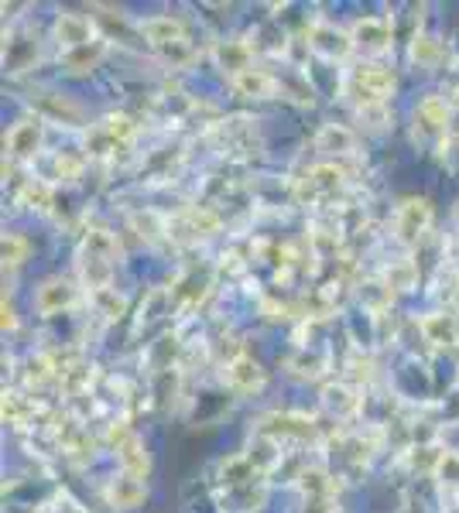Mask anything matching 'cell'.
I'll use <instances>...</instances> for the list:
<instances>
[{
	"mask_svg": "<svg viewBox=\"0 0 459 513\" xmlns=\"http://www.w3.org/2000/svg\"><path fill=\"white\" fill-rule=\"evenodd\" d=\"M233 89L240 96H247V99H268V96H274L282 86H278V76H271L268 68H257L251 66L247 72H240V76H233Z\"/></svg>",
	"mask_w": 459,
	"mask_h": 513,
	"instance_id": "15",
	"label": "cell"
},
{
	"mask_svg": "<svg viewBox=\"0 0 459 513\" xmlns=\"http://www.w3.org/2000/svg\"><path fill=\"white\" fill-rule=\"evenodd\" d=\"M257 434L274 438V442H282V438H302L305 442V438H315V424L305 414H268L261 421Z\"/></svg>",
	"mask_w": 459,
	"mask_h": 513,
	"instance_id": "12",
	"label": "cell"
},
{
	"mask_svg": "<svg viewBox=\"0 0 459 513\" xmlns=\"http://www.w3.org/2000/svg\"><path fill=\"white\" fill-rule=\"evenodd\" d=\"M134 230L141 233V240L155 244L162 233H168V226H165V223L155 216V213H137V216H134Z\"/></svg>",
	"mask_w": 459,
	"mask_h": 513,
	"instance_id": "32",
	"label": "cell"
},
{
	"mask_svg": "<svg viewBox=\"0 0 459 513\" xmlns=\"http://www.w3.org/2000/svg\"><path fill=\"white\" fill-rule=\"evenodd\" d=\"M217 62L219 68H227L230 79L233 76H240V72H247L251 68V58H254V45H247V41L240 38H230V41H219L217 45Z\"/></svg>",
	"mask_w": 459,
	"mask_h": 513,
	"instance_id": "17",
	"label": "cell"
},
{
	"mask_svg": "<svg viewBox=\"0 0 459 513\" xmlns=\"http://www.w3.org/2000/svg\"><path fill=\"white\" fill-rule=\"evenodd\" d=\"M141 35L155 45V48H168V45H178L186 41V25L172 17V14H155V17H144L141 21Z\"/></svg>",
	"mask_w": 459,
	"mask_h": 513,
	"instance_id": "14",
	"label": "cell"
},
{
	"mask_svg": "<svg viewBox=\"0 0 459 513\" xmlns=\"http://www.w3.org/2000/svg\"><path fill=\"white\" fill-rule=\"evenodd\" d=\"M323 404L329 414L350 418V414H357V407H360V397H357L347 383H333V387H326L323 391Z\"/></svg>",
	"mask_w": 459,
	"mask_h": 513,
	"instance_id": "24",
	"label": "cell"
},
{
	"mask_svg": "<svg viewBox=\"0 0 459 513\" xmlns=\"http://www.w3.org/2000/svg\"><path fill=\"white\" fill-rule=\"evenodd\" d=\"M449 99L446 96H425L415 107V134L422 141H446L449 134Z\"/></svg>",
	"mask_w": 459,
	"mask_h": 513,
	"instance_id": "5",
	"label": "cell"
},
{
	"mask_svg": "<svg viewBox=\"0 0 459 513\" xmlns=\"http://www.w3.org/2000/svg\"><path fill=\"white\" fill-rule=\"evenodd\" d=\"M343 185H347V178H343V172H339L336 164H319V168H312L309 175L302 178L298 199H302V203H315V199H323V195H336Z\"/></svg>",
	"mask_w": 459,
	"mask_h": 513,
	"instance_id": "11",
	"label": "cell"
},
{
	"mask_svg": "<svg viewBox=\"0 0 459 513\" xmlns=\"http://www.w3.org/2000/svg\"><path fill=\"white\" fill-rule=\"evenodd\" d=\"M315 148L323 151V154H353L357 148V141L347 127H339V123H326L323 131L315 134Z\"/></svg>",
	"mask_w": 459,
	"mask_h": 513,
	"instance_id": "22",
	"label": "cell"
},
{
	"mask_svg": "<svg viewBox=\"0 0 459 513\" xmlns=\"http://www.w3.org/2000/svg\"><path fill=\"white\" fill-rule=\"evenodd\" d=\"M353 48H360L364 55H384L391 48V25L384 17H360L350 31Z\"/></svg>",
	"mask_w": 459,
	"mask_h": 513,
	"instance_id": "10",
	"label": "cell"
},
{
	"mask_svg": "<svg viewBox=\"0 0 459 513\" xmlns=\"http://www.w3.org/2000/svg\"><path fill=\"white\" fill-rule=\"evenodd\" d=\"M302 489L309 500H326V493L333 489V479L323 473V469H305L302 473Z\"/></svg>",
	"mask_w": 459,
	"mask_h": 513,
	"instance_id": "30",
	"label": "cell"
},
{
	"mask_svg": "<svg viewBox=\"0 0 459 513\" xmlns=\"http://www.w3.org/2000/svg\"><path fill=\"white\" fill-rule=\"evenodd\" d=\"M176 226H182V230L189 233V240H203V236H213L219 230V216L213 209H206V205H192V209L182 213V219H178Z\"/></svg>",
	"mask_w": 459,
	"mask_h": 513,
	"instance_id": "20",
	"label": "cell"
},
{
	"mask_svg": "<svg viewBox=\"0 0 459 513\" xmlns=\"http://www.w3.org/2000/svg\"><path fill=\"white\" fill-rule=\"evenodd\" d=\"M435 476H439L449 489H459V455L456 452H443V462H439Z\"/></svg>",
	"mask_w": 459,
	"mask_h": 513,
	"instance_id": "34",
	"label": "cell"
},
{
	"mask_svg": "<svg viewBox=\"0 0 459 513\" xmlns=\"http://www.w3.org/2000/svg\"><path fill=\"white\" fill-rule=\"evenodd\" d=\"M422 336L429 339L432 346H453V342H459V322L446 311L429 315V319H422Z\"/></svg>",
	"mask_w": 459,
	"mask_h": 513,
	"instance_id": "21",
	"label": "cell"
},
{
	"mask_svg": "<svg viewBox=\"0 0 459 513\" xmlns=\"http://www.w3.org/2000/svg\"><path fill=\"white\" fill-rule=\"evenodd\" d=\"M21 203L38 209V213H48L52 209V185L45 178H27L25 189H21Z\"/></svg>",
	"mask_w": 459,
	"mask_h": 513,
	"instance_id": "27",
	"label": "cell"
},
{
	"mask_svg": "<svg viewBox=\"0 0 459 513\" xmlns=\"http://www.w3.org/2000/svg\"><path fill=\"white\" fill-rule=\"evenodd\" d=\"M117 459H121L123 473L137 476V479H144V476L151 473V455H148V448H144V442H141L137 434H131L127 442L117 445Z\"/></svg>",
	"mask_w": 459,
	"mask_h": 513,
	"instance_id": "19",
	"label": "cell"
},
{
	"mask_svg": "<svg viewBox=\"0 0 459 513\" xmlns=\"http://www.w3.org/2000/svg\"><path fill=\"white\" fill-rule=\"evenodd\" d=\"M408 55H411V62H415L419 68H435L443 58H446V48H443V41L432 38V35H415Z\"/></svg>",
	"mask_w": 459,
	"mask_h": 513,
	"instance_id": "23",
	"label": "cell"
},
{
	"mask_svg": "<svg viewBox=\"0 0 459 513\" xmlns=\"http://www.w3.org/2000/svg\"><path fill=\"white\" fill-rule=\"evenodd\" d=\"M41 134H45V123L41 117H27V120L14 123L11 134L4 137V148L11 154L14 162H27V158H35L41 148Z\"/></svg>",
	"mask_w": 459,
	"mask_h": 513,
	"instance_id": "8",
	"label": "cell"
},
{
	"mask_svg": "<svg viewBox=\"0 0 459 513\" xmlns=\"http://www.w3.org/2000/svg\"><path fill=\"white\" fill-rule=\"evenodd\" d=\"M432 226V203L429 199H405L394 213V236L398 244L419 246L422 236Z\"/></svg>",
	"mask_w": 459,
	"mask_h": 513,
	"instance_id": "4",
	"label": "cell"
},
{
	"mask_svg": "<svg viewBox=\"0 0 459 513\" xmlns=\"http://www.w3.org/2000/svg\"><path fill=\"white\" fill-rule=\"evenodd\" d=\"M415 281H419V267H415L411 260L391 264V267L384 270V284H388V291H411Z\"/></svg>",
	"mask_w": 459,
	"mask_h": 513,
	"instance_id": "28",
	"label": "cell"
},
{
	"mask_svg": "<svg viewBox=\"0 0 459 513\" xmlns=\"http://www.w3.org/2000/svg\"><path fill=\"white\" fill-rule=\"evenodd\" d=\"M25 256H27V240L17 236V233H7V236H4V267L17 270L25 264Z\"/></svg>",
	"mask_w": 459,
	"mask_h": 513,
	"instance_id": "31",
	"label": "cell"
},
{
	"mask_svg": "<svg viewBox=\"0 0 459 513\" xmlns=\"http://www.w3.org/2000/svg\"><path fill=\"white\" fill-rule=\"evenodd\" d=\"M35 58H38V41L31 35H11L7 38V45H4V66H7V72H25Z\"/></svg>",
	"mask_w": 459,
	"mask_h": 513,
	"instance_id": "18",
	"label": "cell"
},
{
	"mask_svg": "<svg viewBox=\"0 0 459 513\" xmlns=\"http://www.w3.org/2000/svg\"><path fill=\"white\" fill-rule=\"evenodd\" d=\"M82 168H86V158H82V154H55V178L72 182V178L82 175Z\"/></svg>",
	"mask_w": 459,
	"mask_h": 513,
	"instance_id": "33",
	"label": "cell"
},
{
	"mask_svg": "<svg viewBox=\"0 0 459 513\" xmlns=\"http://www.w3.org/2000/svg\"><path fill=\"white\" fill-rule=\"evenodd\" d=\"M76 301H80V291H76L72 281H66V277H48V281L35 291V311L45 315V319H52L59 311L72 309Z\"/></svg>",
	"mask_w": 459,
	"mask_h": 513,
	"instance_id": "7",
	"label": "cell"
},
{
	"mask_svg": "<svg viewBox=\"0 0 459 513\" xmlns=\"http://www.w3.org/2000/svg\"><path fill=\"white\" fill-rule=\"evenodd\" d=\"M223 377H227V387L233 393H257L264 387V370H261L251 356H243V352L230 360Z\"/></svg>",
	"mask_w": 459,
	"mask_h": 513,
	"instance_id": "13",
	"label": "cell"
},
{
	"mask_svg": "<svg viewBox=\"0 0 459 513\" xmlns=\"http://www.w3.org/2000/svg\"><path fill=\"white\" fill-rule=\"evenodd\" d=\"M17 325V319H14V309L11 301H7V295H4V329H14Z\"/></svg>",
	"mask_w": 459,
	"mask_h": 513,
	"instance_id": "36",
	"label": "cell"
},
{
	"mask_svg": "<svg viewBox=\"0 0 459 513\" xmlns=\"http://www.w3.org/2000/svg\"><path fill=\"white\" fill-rule=\"evenodd\" d=\"M93 301H96V309H100V315H103V319H121L123 309H127L123 295H117V288H103V291H93Z\"/></svg>",
	"mask_w": 459,
	"mask_h": 513,
	"instance_id": "29",
	"label": "cell"
},
{
	"mask_svg": "<svg viewBox=\"0 0 459 513\" xmlns=\"http://www.w3.org/2000/svg\"><path fill=\"white\" fill-rule=\"evenodd\" d=\"M456 223H459V205H456Z\"/></svg>",
	"mask_w": 459,
	"mask_h": 513,
	"instance_id": "37",
	"label": "cell"
},
{
	"mask_svg": "<svg viewBox=\"0 0 459 513\" xmlns=\"http://www.w3.org/2000/svg\"><path fill=\"white\" fill-rule=\"evenodd\" d=\"M31 414H35V401H27L25 393H4V421L7 424L25 428Z\"/></svg>",
	"mask_w": 459,
	"mask_h": 513,
	"instance_id": "26",
	"label": "cell"
},
{
	"mask_svg": "<svg viewBox=\"0 0 459 513\" xmlns=\"http://www.w3.org/2000/svg\"><path fill=\"white\" fill-rule=\"evenodd\" d=\"M141 500H144V479L121 473L107 483V503L113 510H134Z\"/></svg>",
	"mask_w": 459,
	"mask_h": 513,
	"instance_id": "16",
	"label": "cell"
},
{
	"mask_svg": "<svg viewBox=\"0 0 459 513\" xmlns=\"http://www.w3.org/2000/svg\"><path fill=\"white\" fill-rule=\"evenodd\" d=\"M52 35H55V41L66 48V52H76V48H86V45H93V41H96L90 17L72 14V11H62L59 17H55Z\"/></svg>",
	"mask_w": 459,
	"mask_h": 513,
	"instance_id": "9",
	"label": "cell"
},
{
	"mask_svg": "<svg viewBox=\"0 0 459 513\" xmlns=\"http://www.w3.org/2000/svg\"><path fill=\"white\" fill-rule=\"evenodd\" d=\"M107 52V41L96 38L93 45H86V48H76V52H66L62 55V66L72 68V72H86V68H93L100 58Z\"/></svg>",
	"mask_w": 459,
	"mask_h": 513,
	"instance_id": "25",
	"label": "cell"
},
{
	"mask_svg": "<svg viewBox=\"0 0 459 513\" xmlns=\"http://www.w3.org/2000/svg\"><path fill=\"white\" fill-rule=\"evenodd\" d=\"M305 45H309L319 58H326V62H343V58L353 52L350 31H343V27H336V25H312Z\"/></svg>",
	"mask_w": 459,
	"mask_h": 513,
	"instance_id": "6",
	"label": "cell"
},
{
	"mask_svg": "<svg viewBox=\"0 0 459 513\" xmlns=\"http://www.w3.org/2000/svg\"><path fill=\"white\" fill-rule=\"evenodd\" d=\"M292 366H298V373H302V377H315V373H319V366H323V356H315V352H302Z\"/></svg>",
	"mask_w": 459,
	"mask_h": 513,
	"instance_id": "35",
	"label": "cell"
},
{
	"mask_svg": "<svg viewBox=\"0 0 459 513\" xmlns=\"http://www.w3.org/2000/svg\"><path fill=\"white\" fill-rule=\"evenodd\" d=\"M121 254V246L113 240V233L107 230H90L80 244V274L82 281L90 284V291H103L110 288L113 277V260Z\"/></svg>",
	"mask_w": 459,
	"mask_h": 513,
	"instance_id": "1",
	"label": "cell"
},
{
	"mask_svg": "<svg viewBox=\"0 0 459 513\" xmlns=\"http://www.w3.org/2000/svg\"><path fill=\"white\" fill-rule=\"evenodd\" d=\"M131 137H134V120L123 113H110L86 131V151H90V158H110V154H117V148L131 144Z\"/></svg>",
	"mask_w": 459,
	"mask_h": 513,
	"instance_id": "3",
	"label": "cell"
},
{
	"mask_svg": "<svg viewBox=\"0 0 459 513\" xmlns=\"http://www.w3.org/2000/svg\"><path fill=\"white\" fill-rule=\"evenodd\" d=\"M391 93H394V76L388 72V68H380V66L353 68L350 79H347V96H353L360 110L384 107Z\"/></svg>",
	"mask_w": 459,
	"mask_h": 513,
	"instance_id": "2",
	"label": "cell"
}]
</instances>
